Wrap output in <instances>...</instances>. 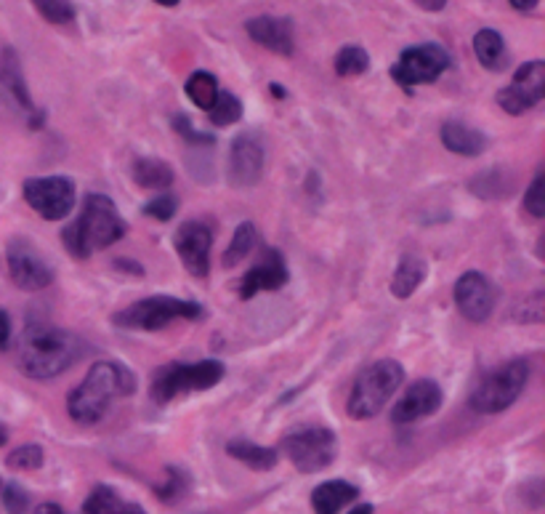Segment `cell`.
<instances>
[{"instance_id":"obj_15","label":"cell","mask_w":545,"mask_h":514,"mask_svg":"<svg viewBox=\"0 0 545 514\" xmlns=\"http://www.w3.org/2000/svg\"><path fill=\"white\" fill-rule=\"evenodd\" d=\"M498 301L495 285L476 269H468L458 277L455 283V304H458L460 315L471 320V323H484L492 315Z\"/></svg>"},{"instance_id":"obj_40","label":"cell","mask_w":545,"mask_h":514,"mask_svg":"<svg viewBox=\"0 0 545 514\" xmlns=\"http://www.w3.org/2000/svg\"><path fill=\"white\" fill-rule=\"evenodd\" d=\"M418 6L426 8V11H442L447 6V0H415Z\"/></svg>"},{"instance_id":"obj_35","label":"cell","mask_w":545,"mask_h":514,"mask_svg":"<svg viewBox=\"0 0 545 514\" xmlns=\"http://www.w3.org/2000/svg\"><path fill=\"white\" fill-rule=\"evenodd\" d=\"M184 491H187V475L181 469L168 467V483L163 488H157V496L163 501H176Z\"/></svg>"},{"instance_id":"obj_10","label":"cell","mask_w":545,"mask_h":514,"mask_svg":"<svg viewBox=\"0 0 545 514\" xmlns=\"http://www.w3.org/2000/svg\"><path fill=\"white\" fill-rule=\"evenodd\" d=\"M24 200L35 214L48 222H59L75 208V184L67 176H40L24 182Z\"/></svg>"},{"instance_id":"obj_16","label":"cell","mask_w":545,"mask_h":514,"mask_svg":"<svg viewBox=\"0 0 545 514\" xmlns=\"http://www.w3.org/2000/svg\"><path fill=\"white\" fill-rule=\"evenodd\" d=\"M442 405V389L439 384L431 379L415 381L407 387V392L397 400L394 411H391V419L397 424H415V421L429 419L439 411Z\"/></svg>"},{"instance_id":"obj_3","label":"cell","mask_w":545,"mask_h":514,"mask_svg":"<svg viewBox=\"0 0 545 514\" xmlns=\"http://www.w3.org/2000/svg\"><path fill=\"white\" fill-rule=\"evenodd\" d=\"M125 235L123 216L117 214L115 203L107 195H88L83 211L64 230V246L75 259H88L94 251L115 246Z\"/></svg>"},{"instance_id":"obj_8","label":"cell","mask_w":545,"mask_h":514,"mask_svg":"<svg viewBox=\"0 0 545 514\" xmlns=\"http://www.w3.org/2000/svg\"><path fill=\"white\" fill-rule=\"evenodd\" d=\"M282 451L298 472L314 475L335 461L338 437H335L333 429L327 427H298L282 440Z\"/></svg>"},{"instance_id":"obj_30","label":"cell","mask_w":545,"mask_h":514,"mask_svg":"<svg viewBox=\"0 0 545 514\" xmlns=\"http://www.w3.org/2000/svg\"><path fill=\"white\" fill-rule=\"evenodd\" d=\"M208 115H211L213 126H232V123L242 118V102L234 94H229V91H218L216 102L208 110Z\"/></svg>"},{"instance_id":"obj_34","label":"cell","mask_w":545,"mask_h":514,"mask_svg":"<svg viewBox=\"0 0 545 514\" xmlns=\"http://www.w3.org/2000/svg\"><path fill=\"white\" fill-rule=\"evenodd\" d=\"M176 211H179V200L173 198V195H168V192H163L160 198L149 200L147 206H144V214L157 219V222H168V219L176 216Z\"/></svg>"},{"instance_id":"obj_32","label":"cell","mask_w":545,"mask_h":514,"mask_svg":"<svg viewBox=\"0 0 545 514\" xmlns=\"http://www.w3.org/2000/svg\"><path fill=\"white\" fill-rule=\"evenodd\" d=\"M43 448L40 445H22V448H16L11 456L6 459V464L16 472H32V469L43 467Z\"/></svg>"},{"instance_id":"obj_22","label":"cell","mask_w":545,"mask_h":514,"mask_svg":"<svg viewBox=\"0 0 545 514\" xmlns=\"http://www.w3.org/2000/svg\"><path fill=\"white\" fill-rule=\"evenodd\" d=\"M426 275H429L426 261L418 259V256H405V259L397 264V269H394V277H391V293H394L397 299H410V296L421 288Z\"/></svg>"},{"instance_id":"obj_37","label":"cell","mask_w":545,"mask_h":514,"mask_svg":"<svg viewBox=\"0 0 545 514\" xmlns=\"http://www.w3.org/2000/svg\"><path fill=\"white\" fill-rule=\"evenodd\" d=\"M3 504H6L8 514H24L30 507V496L19 488V485H8L3 491Z\"/></svg>"},{"instance_id":"obj_38","label":"cell","mask_w":545,"mask_h":514,"mask_svg":"<svg viewBox=\"0 0 545 514\" xmlns=\"http://www.w3.org/2000/svg\"><path fill=\"white\" fill-rule=\"evenodd\" d=\"M11 344V320L8 315L0 309V349H6Z\"/></svg>"},{"instance_id":"obj_31","label":"cell","mask_w":545,"mask_h":514,"mask_svg":"<svg viewBox=\"0 0 545 514\" xmlns=\"http://www.w3.org/2000/svg\"><path fill=\"white\" fill-rule=\"evenodd\" d=\"M32 6L51 24H70L75 19V6L70 0H32Z\"/></svg>"},{"instance_id":"obj_7","label":"cell","mask_w":545,"mask_h":514,"mask_svg":"<svg viewBox=\"0 0 545 514\" xmlns=\"http://www.w3.org/2000/svg\"><path fill=\"white\" fill-rule=\"evenodd\" d=\"M205 309L195 301L173 299V296H152L141 299L115 315V325L131 331H163L176 320H200Z\"/></svg>"},{"instance_id":"obj_24","label":"cell","mask_w":545,"mask_h":514,"mask_svg":"<svg viewBox=\"0 0 545 514\" xmlns=\"http://www.w3.org/2000/svg\"><path fill=\"white\" fill-rule=\"evenodd\" d=\"M474 54L482 67L492 72H500L508 67V51L506 40L500 38L495 30H479L474 35Z\"/></svg>"},{"instance_id":"obj_14","label":"cell","mask_w":545,"mask_h":514,"mask_svg":"<svg viewBox=\"0 0 545 514\" xmlns=\"http://www.w3.org/2000/svg\"><path fill=\"white\" fill-rule=\"evenodd\" d=\"M176 254H179L181 264L187 267L195 277H208L211 272V248H213V230L205 222H184L176 230L173 238Z\"/></svg>"},{"instance_id":"obj_4","label":"cell","mask_w":545,"mask_h":514,"mask_svg":"<svg viewBox=\"0 0 545 514\" xmlns=\"http://www.w3.org/2000/svg\"><path fill=\"white\" fill-rule=\"evenodd\" d=\"M402 379H405V368L397 360H378V363L367 365L349 392V405H346L349 416L359 421L378 416L394 397Z\"/></svg>"},{"instance_id":"obj_45","label":"cell","mask_w":545,"mask_h":514,"mask_svg":"<svg viewBox=\"0 0 545 514\" xmlns=\"http://www.w3.org/2000/svg\"><path fill=\"white\" fill-rule=\"evenodd\" d=\"M3 443H6V429L0 427V445H3Z\"/></svg>"},{"instance_id":"obj_26","label":"cell","mask_w":545,"mask_h":514,"mask_svg":"<svg viewBox=\"0 0 545 514\" xmlns=\"http://www.w3.org/2000/svg\"><path fill=\"white\" fill-rule=\"evenodd\" d=\"M133 182L139 184L141 190H168L173 184V171L165 160L157 158H141L133 163Z\"/></svg>"},{"instance_id":"obj_6","label":"cell","mask_w":545,"mask_h":514,"mask_svg":"<svg viewBox=\"0 0 545 514\" xmlns=\"http://www.w3.org/2000/svg\"><path fill=\"white\" fill-rule=\"evenodd\" d=\"M527 379H530V363L522 357L498 365L495 371L487 373L476 384L474 395H471V408L476 413H487V416L503 413L519 400V395L527 387Z\"/></svg>"},{"instance_id":"obj_21","label":"cell","mask_w":545,"mask_h":514,"mask_svg":"<svg viewBox=\"0 0 545 514\" xmlns=\"http://www.w3.org/2000/svg\"><path fill=\"white\" fill-rule=\"evenodd\" d=\"M359 491L346 480H330L314 488L312 507L317 514H338L346 504L357 499Z\"/></svg>"},{"instance_id":"obj_29","label":"cell","mask_w":545,"mask_h":514,"mask_svg":"<svg viewBox=\"0 0 545 514\" xmlns=\"http://www.w3.org/2000/svg\"><path fill=\"white\" fill-rule=\"evenodd\" d=\"M367 67H370V56L362 46H343L335 54V72L341 78H357V75L367 72Z\"/></svg>"},{"instance_id":"obj_44","label":"cell","mask_w":545,"mask_h":514,"mask_svg":"<svg viewBox=\"0 0 545 514\" xmlns=\"http://www.w3.org/2000/svg\"><path fill=\"white\" fill-rule=\"evenodd\" d=\"M269 88H272V94L277 96V99H285V91H282L280 86H269Z\"/></svg>"},{"instance_id":"obj_13","label":"cell","mask_w":545,"mask_h":514,"mask_svg":"<svg viewBox=\"0 0 545 514\" xmlns=\"http://www.w3.org/2000/svg\"><path fill=\"white\" fill-rule=\"evenodd\" d=\"M264 142L256 131L234 136L229 147V182L240 190L256 187L261 174H264Z\"/></svg>"},{"instance_id":"obj_41","label":"cell","mask_w":545,"mask_h":514,"mask_svg":"<svg viewBox=\"0 0 545 514\" xmlns=\"http://www.w3.org/2000/svg\"><path fill=\"white\" fill-rule=\"evenodd\" d=\"M32 514H64V512L62 507H56V504H40V507Z\"/></svg>"},{"instance_id":"obj_1","label":"cell","mask_w":545,"mask_h":514,"mask_svg":"<svg viewBox=\"0 0 545 514\" xmlns=\"http://www.w3.org/2000/svg\"><path fill=\"white\" fill-rule=\"evenodd\" d=\"M16 355H19V368L30 379L51 381L78 363L80 339L54 325H27V331L22 333L19 347H16Z\"/></svg>"},{"instance_id":"obj_17","label":"cell","mask_w":545,"mask_h":514,"mask_svg":"<svg viewBox=\"0 0 545 514\" xmlns=\"http://www.w3.org/2000/svg\"><path fill=\"white\" fill-rule=\"evenodd\" d=\"M288 283V267L277 248H266L264 256L245 272L240 283L242 299H253L258 291H280Z\"/></svg>"},{"instance_id":"obj_2","label":"cell","mask_w":545,"mask_h":514,"mask_svg":"<svg viewBox=\"0 0 545 514\" xmlns=\"http://www.w3.org/2000/svg\"><path fill=\"white\" fill-rule=\"evenodd\" d=\"M133 392H136V376L123 363L102 360L72 389L67 411L80 424H96L107 416L115 400L131 397Z\"/></svg>"},{"instance_id":"obj_33","label":"cell","mask_w":545,"mask_h":514,"mask_svg":"<svg viewBox=\"0 0 545 514\" xmlns=\"http://www.w3.org/2000/svg\"><path fill=\"white\" fill-rule=\"evenodd\" d=\"M524 208L530 211L535 219H543L545 216V176L543 171H538V176L532 179L530 190L524 195Z\"/></svg>"},{"instance_id":"obj_42","label":"cell","mask_w":545,"mask_h":514,"mask_svg":"<svg viewBox=\"0 0 545 514\" xmlns=\"http://www.w3.org/2000/svg\"><path fill=\"white\" fill-rule=\"evenodd\" d=\"M349 514H373V507H370V504H357Z\"/></svg>"},{"instance_id":"obj_11","label":"cell","mask_w":545,"mask_h":514,"mask_svg":"<svg viewBox=\"0 0 545 514\" xmlns=\"http://www.w3.org/2000/svg\"><path fill=\"white\" fill-rule=\"evenodd\" d=\"M6 264L8 277L22 291H43V288L54 283V272H51L46 259L38 254V248L32 246L30 240H11L6 251Z\"/></svg>"},{"instance_id":"obj_36","label":"cell","mask_w":545,"mask_h":514,"mask_svg":"<svg viewBox=\"0 0 545 514\" xmlns=\"http://www.w3.org/2000/svg\"><path fill=\"white\" fill-rule=\"evenodd\" d=\"M173 128L184 136V142L187 144H195V147H211L213 144V136L200 134V131L192 126V120L184 118V115H176V118H173Z\"/></svg>"},{"instance_id":"obj_39","label":"cell","mask_w":545,"mask_h":514,"mask_svg":"<svg viewBox=\"0 0 545 514\" xmlns=\"http://www.w3.org/2000/svg\"><path fill=\"white\" fill-rule=\"evenodd\" d=\"M508 3H511L516 11H524V14H527V11H535V8H538L540 0H508Z\"/></svg>"},{"instance_id":"obj_18","label":"cell","mask_w":545,"mask_h":514,"mask_svg":"<svg viewBox=\"0 0 545 514\" xmlns=\"http://www.w3.org/2000/svg\"><path fill=\"white\" fill-rule=\"evenodd\" d=\"M245 30L258 46L269 48L274 54L290 56L296 51V38H293V22L282 16H256L245 24Z\"/></svg>"},{"instance_id":"obj_19","label":"cell","mask_w":545,"mask_h":514,"mask_svg":"<svg viewBox=\"0 0 545 514\" xmlns=\"http://www.w3.org/2000/svg\"><path fill=\"white\" fill-rule=\"evenodd\" d=\"M0 94L6 96L11 104H16L19 110L32 112L30 91H27V83H24L22 70H19V59L11 48H6L0 56Z\"/></svg>"},{"instance_id":"obj_28","label":"cell","mask_w":545,"mask_h":514,"mask_svg":"<svg viewBox=\"0 0 545 514\" xmlns=\"http://www.w3.org/2000/svg\"><path fill=\"white\" fill-rule=\"evenodd\" d=\"M187 96L192 99V102H195V107H200V110L208 112L218 96L216 78H213L211 72H195V75H189Z\"/></svg>"},{"instance_id":"obj_9","label":"cell","mask_w":545,"mask_h":514,"mask_svg":"<svg viewBox=\"0 0 545 514\" xmlns=\"http://www.w3.org/2000/svg\"><path fill=\"white\" fill-rule=\"evenodd\" d=\"M447 67H450V54L442 46L421 43L402 51L397 64L391 67V78L405 88L423 86V83H434Z\"/></svg>"},{"instance_id":"obj_27","label":"cell","mask_w":545,"mask_h":514,"mask_svg":"<svg viewBox=\"0 0 545 514\" xmlns=\"http://www.w3.org/2000/svg\"><path fill=\"white\" fill-rule=\"evenodd\" d=\"M256 243H258L256 227H253V224H250V222H242L240 227L234 230L232 243H229V248H226L224 267L232 269V267H237L240 261L248 259V256L253 254V248H256Z\"/></svg>"},{"instance_id":"obj_12","label":"cell","mask_w":545,"mask_h":514,"mask_svg":"<svg viewBox=\"0 0 545 514\" xmlns=\"http://www.w3.org/2000/svg\"><path fill=\"white\" fill-rule=\"evenodd\" d=\"M545 96V64L540 59L522 64L516 70L511 86L500 88L498 104L508 115H524L530 112L535 104L543 102Z\"/></svg>"},{"instance_id":"obj_25","label":"cell","mask_w":545,"mask_h":514,"mask_svg":"<svg viewBox=\"0 0 545 514\" xmlns=\"http://www.w3.org/2000/svg\"><path fill=\"white\" fill-rule=\"evenodd\" d=\"M226 453L240 464H245V467L256 469V472H269V469L277 467V451L274 448H264V445L248 443V440L226 443Z\"/></svg>"},{"instance_id":"obj_23","label":"cell","mask_w":545,"mask_h":514,"mask_svg":"<svg viewBox=\"0 0 545 514\" xmlns=\"http://www.w3.org/2000/svg\"><path fill=\"white\" fill-rule=\"evenodd\" d=\"M83 514H147L139 504L123 499L115 488L109 485H96L91 496L83 504Z\"/></svg>"},{"instance_id":"obj_20","label":"cell","mask_w":545,"mask_h":514,"mask_svg":"<svg viewBox=\"0 0 545 514\" xmlns=\"http://www.w3.org/2000/svg\"><path fill=\"white\" fill-rule=\"evenodd\" d=\"M442 144L455 155H466V158H476L487 150V136L476 128L466 126V123H458V120H450L442 126Z\"/></svg>"},{"instance_id":"obj_5","label":"cell","mask_w":545,"mask_h":514,"mask_svg":"<svg viewBox=\"0 0 545 514\" xmlns=\"http://www.w3.org/2000/svg\"><path fill=\"white\" fill-rule=\"evenodd\" d=\"M224 363L221 360H200V363H171L163 371L155 373L149 395L157 405H165L189 392H203L213 389L218 381L224 379Z\"/></svg>"},{"instance_id":"obj_43","label":"cell","mask_w":545,"mask_h":514,"mask_svg":"<svg viewBox=\"0 0 545 514\" xmlns=\"http://www.w3.org/2000/svg\"><path fill=\"white\" fill-rule=\"evenodd\" d=\"M155 3H160V6H168V8H173V6H179L181 0H155Z\"/></svg>"}]
</instances>
